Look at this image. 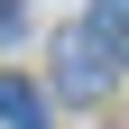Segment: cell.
I'll return each mask as SVG.
<instances>
[{
  "label": "cell",
  "mask_w": 129,
  "mask_h": 129,
  "mask_svg": "<svg viewBox=\"0 0 129 129\" xmlns=\"http://www.w3.org/2000/svg\"><path fill=\"white\" fill-rule=\"evenodd\" d=\"M129 28V0H92V37H120Z\"/></svg>",
  "instance_id": "3"
},
{
  "label": "cell",
  "mask_w": 129,
  "mask_h": 129,
  "mask_svg": "<svg viewBox=\"0 0 129 129\" xmlns=\"http://www.w3.org/2000/svg\"><path fill=\"white\" fill-rule=\"evenodd\" d=\"M102 83H111V64H102V37H92V28H83V37H64V92H83V102H92Z\"/></svg>",
  "instance_id": "1"
},
{
  "label": "cell",
  "mask_w": 129,
  "mask_h": 129,
  "mask_svg": "<svg viewBox=\"0 0 129 129\" xmlns=\"http://www.w3.org/2000/svg\"><path fill=\"white\" fill-rule=\"evenodd\" d=\"M0 129H46V102L28 74H0Z\"/></svg>",
  "instance_id": "2"
}]
</instances>
